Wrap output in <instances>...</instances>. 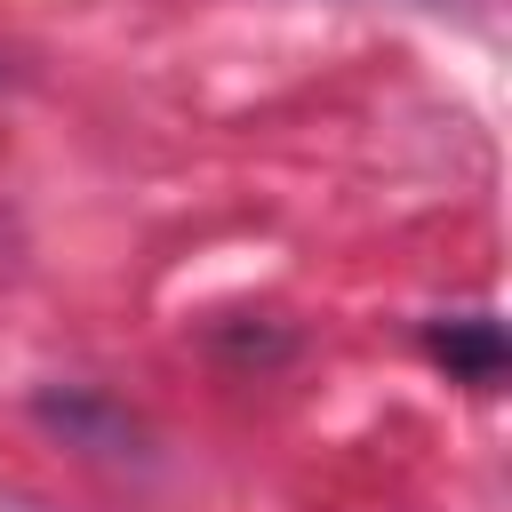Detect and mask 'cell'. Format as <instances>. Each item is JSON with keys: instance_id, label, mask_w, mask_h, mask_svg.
I'll list each match as a JSON object with an SVG mask.
<instances>
[{"instance_id": "1", "label": "cell", "mask_w": 512, "mask_h": 512, "mask_svg": "<svg viewBox=\"0 0 512 512\" xmlns=\"http://www.w3.org/2000/svg\"><path fill=\"white\" fill-rule=\"evenodd\" d=\"M432 352H440L448 368H464L472 384H496V368H504V328H496L488 312H472V320L432 328Z\"/></svg>"}]
</instances>
